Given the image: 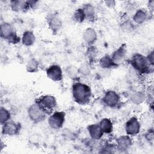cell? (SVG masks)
<instances>
[{"mask_svg":"<svg viewBox=\"0 0 154 154\" xmlns=\"http://www.w3.org/2000/svg\"><path fill=\"white\" fill-rule=\"evenodd\" d=\"M72 93L73 100L81 105L88 103L90 101L92 96L90 87L79 82H76L73 84Z\"/></svg>","mask_w":154,"mask_h":154,"instance_id":"6da1fadb","label":"cell"},{"mask_svg":"<svg viewBox=\"0 0 154 154\" xmlns=\"http://www.w3.org/2000/svg\"><path fill=\"white\" fill-rule=\"evenodd\" d=\"M130 64L137 72L140 74H147L153 71L152 66L148 61L146 56L136 53L130 60Z\"/></svg>","mask_w":154,"mask_h":154,"instance_id":"7a4b0ae2","label":"cell"},{"mask_svg":"<svg viewBox=\"0 0 154 154\" xmlns=\"http://www.w3.org/2000/svg\"><path fill=\"white\" fill-rule=\"evenodd\" d=\"M0 34L1 38L13 44H17L20 40V38L17 35L15 28L7 22L2 23L1 25Z\"/></svg>","mask_w":154,"mask_h":154,"instance_id":"3957f363","label":"cell"},{"mask_svg":"<svg viewBox=\"0 0 154 154\" xmlns=\"http://www.w3.org/2000/svg\"><path fill=\"white\" fill-rule=\"evenodd\" d=\"M27 112L29 118L34 123H40L44 121L48 114L43 108L36 102L30 105Z\"/></svg>","mask_w":154,"mask_h":154,"instance_id":"277c9868","label":"cell"},{"mask_svg":"<svg viewBox=\"0 0 154 154\" xmlns=\"http://www.w3.org/2000/svg\"><path fill=\"white\" fill-rule=\"evenodd\" d=\"M36 102L38 103L48 114L51 112L57 105L55 97L51 94H46L41 96Z\"/></svg>","mask_w":154,"mask_h":154,"instance_id":"5b68a950","label":"cell"},{"mask_svg":"<svg viewBox=\"0 0 154 154\" xmlns=\"http://www.w3.org/2000/svg\"><path fill=\"white\" fill-rule=\"evenodd\" d=\"M48 25L52 32L57 34L61 28L63 22L59 14L56 12H52L48 14L46 17Z\"/></svg>","mask_w":154,"mask_h":154,"instance_id":"8992f818","label":"cell"},{"mask_svg":"<svg viewBox=\"0 0 154 154\" xmlns=\"http://www.w3.org/2000/svg\"><path fill=\"white\" fill-rule=\"evenodd\" d=\"M65 113L63 111H55L48 119L49 126L54 129H60L65 122Z\"/></svg>","mask_w":154,"mask_h":154,"instance_id":"52a82bcc","label":"cell"},{"mask_svg":"<svg viewBox=\"0 0 154 154\" xmlns=\"http://www.w3.org/2000/svg\"><path fill=\"white\" fill-rule=\"evenodd\" d=\"M120 100V97L119 94L113 90L107 91L102 98V101L104 104L109 108L116 107L119 105Z\"/></svg>","mask_w":154,"mask_h":154,"instance_id":"ba28073f","label":"cell"},{"mask_svg":"<svg viewBox=\"0 0 154 154\" xmlns=\"http://www.w3.org/2000/svg\"><path fill=\"white\" fill-rule=\"evenodd\" d=\"M141 125L136 117H131L125 124V131L129 136L137 135L140 131Z\"/></svg>","mask_w":154,"mask_h":154,"instance_id":"9c48e42d","label":"cell"},{"mask_svg":"<svg viewBox=\"0 0 154 154\" xmlns=\"http://www.w3.org/2000/svg\"><path fill=\"white\" fill-rule=\"evenodd\" d=\"M21 129V125L19 123L9 120L2 125V133L4 135L13 136L17 135Z\"/></svg>","mask_w":154,"mask_h":154,"instance_id":"30bf717a","label":"cell"},{"mask_svg":"<svg viewBox=\"0 0 154 154\" xmlns=\"http://www.w3.org/2000/svg\"><path fill=\"white\" fill-rule=\"evenodd\" d=\"M46 72L47 76L54 81H60L63 79V71L59 65L54 64L51 66L47 69Z\"/></svg>","mask_w":154,"mask_h":154,"instance_id":"8fae6325","label":"cell"},{"mask_svg":"<svg viewBox=\"0 0 154 154\" xmlns=\"http://www.w3.org/2000/svg\"><path fill=\"white\" fill-rule=\"evenodd\" d=\"M127 50L125 44H122L117 49H116L111 55V58L115 64L119 66L125 59L126 57Z\"/></svg>","mask_w":154,"mask_h":154,"instance_id":"7c38bea8","label":"cell"},{"mask_svg":"<svg viewBox=\"0 0 154 154\" xmlns=\"http://www.w3.org/2000/svg\"><path fill=\"white\" fill-rule=\"evenodd\" d=\"M132 145V138L128 135H121L117 139L116 147L120 152H126L131 148Z\"/></svg>","mask_w":154,"mask_h":154,"instance_id":"4fadbf2b","label":"cell"},{"mask_svg":"<svg viewBox=\"0 0 154 154\" xmlns=\"http://www.w3.org/2000/svg\"><path fill=\"white\" fill-rule=\"evenodd\" d=\"M82 38L87 45L91 46L96 41L97 35L96 31L93 28H87L83 32Z\"/></svg>","mask_w":154,"mask_h":154,"instance_id":"5bb4252c","label":"cell"},{"mask_svg":"<svg viewBox=\"0 0 154 154\" xmlns=\"http://www.w3.org/2000/svg\"><path fill=\"white\" fill-rule=\"evenodd\" d=\"M87 129L90 137L93 140H100L104 134L99 123L90 125L87 127Z\"/></svg>","mask_w":154,"mask_h":154,"instance_id":"9a60e30c","label":"cell"},{"mask_svg":"<svg viewBox=\"0 0 154 154\" xmlns=\"http://www.w3.org/2000/svg\"><path fill=\"white\" fill-rule=\"evenodd\" d=\"M10 7L11 10L16 12H24L30 8L28 3V1L22 0L11 1Z\"/></svg>","mask_w":154,"mask_h":154,"instance_id":"2e32d148","label":"cell"},{"mask_svg":"<svg viewBox=\"0 0 154 154\" xmlns=\"http://www.w3.org/2000/svg\"><path fill=\"white\" fill-rule=\"evenodd\" d=\"M148 19V13L144 9H138L133 16V21L138 25L144 23Z\"/></svg>","mask_w":154,"mask_h":154,"instance_id":"e0dca14e","label":"cell"},{"mask_svg":"<svg viewBox=\"0 0 154 154\" xmlns=\"http://www.w3.org/2000/svg\"><path fill=\"white\" fill-rule=\"evenodd\" d=\"M82 8L85 15V20L93 22L96 18V10L94 6L91 4H85L82 7Z\"/></svg>","mask_w":154,"mask_h":154,"instance_id":"ac0fdd59","label":"cell"},{"mask_svg":"<svg viewBox=\"0 0 154 154\" xmlns=\"http://www.w3.org/2000/svg\"><path fill=\"white\" fill-rule=\"evenodd\" d=\"M21 40L25 46H30L35 43V37L32 31H26L23 33Z\"/></svg>","mask_w":154,"mask_h":154,"instance_id":"d6986e66","label":"cell"},{"mask_svg":"<svg viewBox=\"0 0 154 154\" xmlns=\"http://www.w3.org/2000/svg\"><path fill=\"white\" fill-rule=\"evenodd\" d=\"M104 134H110L113 131V124L112 121L108 118L102 119L99 123Z\"/></svg>","mask_w":154,"mask_h":154,"instance_id":"ffe728a7","label":"cell"},{"mask_svg":"<svg viewBox=\"0 0 154 154\" xmlns=\"http://www.w3.org/2000/svg\"><path fill=\"white\" fill-rule=\"evenodd\" d=\"M99 66L102 69H111L117 66L112 61L111 56L109 55H105L100 59Z\"/></svg>","mask_w":154,"mask_h":154,"instance_id":"44dd1931","label":"cell"},{"mask_svg":"<svg viewBox=\"0 0 154 154\" xmlns=\"http://www.w3.org/2000/svg\"><path fill=\"white\" fill-rule=\"evenodd\" d=\"M73 20L76 23H81L85 20V15L82 7L77 8L73 13L72 16Z\"/></svg>","mask_w":154,"mask_h":154,"instance_id":"7402d4cb","label":"cell"},{"mask_svg":"<svg viewBox=\"0 0 154 154\" xmlns=\"http://www.w3.org/2000/svg\"><path fill=\"white\" fill-rule=\"evenodd\" d=\"M146 94L142 91H138L133 94L131 97V100L134 104H140L146 100Z\"/></svg>","mask_w":154,"mask_h":154,"instance_id":"603a6c76","label":"cell"},{"mask_svg":"<svg viewBox=\"0 0 154 154\" xmlns=\"http://www.w3.org/2000/svg\"><path fill=\"white\" fill-rule=\"evenodd\" d=\"M11 118V114L10 111L6 108L1 106L0 108V122L2 125L7 122L9 121Z\"/></svg>","mask_w":154,"mask_h":154,"instance_id":"cb8c5ba5","label":"cell"},{"mask_svg":"<svg viewBox=\"0 0 154 154\" xmlns=\"http://www.w3.org/2000/svg\"><path fill=\"white\" fill-rule=\"evenodd\" d=\"M26 69L27 72L29 73H34L38 71V63L34 59H32L29 60L26 66Z\"/></svg>","mask_w":154,"mask_h":154,"instance_id":"d4e9b609","label":"cell"},{"mask_svg":"<svg viewBox=\"0 0 154 154\" xmlns=\"http://www.w3.org/2000/svg\"><path fill=\"white\" fill-rule=\"evenodd\" d=\"M97 53H98V51L97 48L91 45V46H89V47L88 48L86 54L88 59L92 61L96 58V57L97 56Z\"/></svg>","mask_w":154,"mask_h":154,"instance_id":"484cf974","label":"cell"},{"mask_svg":"<svg viewBox=\"0 0 154 154\" xmlns=\"http://www.w3.org/2000/svg\"><path fill=\"white\" fill-rule=\"evenodd\" d=\"M67 75L69 76V77L71 79H76L78 76V74L79 73L78 69H77L76 67L70 66L67 68L66 70Z\"/></svg>","mask_w":154,"mask_h":154,"instance_id":"4316f807","label":"cell"},{"mask_svg":"<svg viewBox=\"0 0 154 154\" xmlns=\"http://www.w3.org/2000/svg\"><path fill=\"white\" fill-rule=\"evenodd\" d=\"M79 73L83 75H88L91 72V67L90 64L86 62L84 63L81 65L79 68L78 69Z\"/></svg>","mask_w":154,"mask_h":154,"instance_id":"83f0119b","label":"cell"},{"mask_svg":"<svg viewBox=\"0 0 154 154\" xmlns=\"http://www.w3.org/2000/svg\"><path fill=\"white\" fill-rule=\"evenodd\" d=\"M122 28L125 32H131L134 29V25L131 21L126 20V21H125L122 23Z\"/></svg>","mask_w":154,"mask_h":154,"instance_id":"f1b7e54d","label":"cell"},{"mask_svg":"<svg viewBox=\"0 0 154 154\" xmlns=\"http://www.w3.org/2000/svg\"><path fill=\"white\" fill-rule=\"evenodd\" d=\"M114 149H117L116 145H114L112 144H106L103 148L102 150L103 151H101V153H113L114 152L112 150Z\"/></svg>","mask_w":154,"mask_h":154,"instance_id":"f546056e","label":"cell"},{"mask_svg":"<svg viewBox=\"0 0 154 154\" xmlns=\"http://www.w3.org/2000/svg\"><path fill=\"white\" fill-rule=\"evenodd\" d=\"M146 58L148 60V61L149 62L150 64L152 66H153L154 65V51H150L148 55L146 56Z\"/></svg>","mask_w":154,"mask_h":154,"instance_id":"4dcf8cb0","label":"cell"},{"mask_svg":"<svg viewBox=\"0 0 154 154\" xmlns=\"http://www.w3.org/2000/svg\"><path fill=\"white\" fill-rule=\"evenodd\" d=\"M145 137L147 140L149 141H152L153 140V129H150L149 131L146 132Z\"/></svg>","mask_w":154,"mask_h":154,"instance_id":"1f68e13d","label":"cell"},{"mask_svg":"<svg viewBox=\"0 0 154 154\" xmlns=\"http://www.w3.org/2000/svg\"><path fill=\"white\" fill-rule=\"evenodd\" d=\"M28 5L29 6V8H36L38 6V4H39L38 1H28Z\"/></svg>","mask_w":154,"mask_h":154,"instance_id":"d6a6232c","label":"cell"},{"mask_svg":"<svg viewBox=\"0 0 154 154\" xmlns=\"http://www.w3.org/2000/svg\"><path fill=\"white\" fill-rule=\"evenodd\" d=\"M105 4L108 7L112 8L115 7L116 2L114 1H105Z\"/></svg>","mask_w":154,"mask_h":154,"instance_id":"836d02e7","label":"cell"}]
</instances>
